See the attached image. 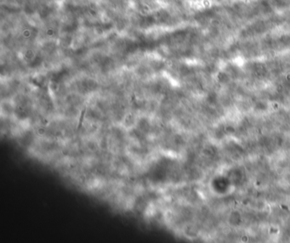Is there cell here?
Instances as JSON below:
<instances>
[{
  "instance_id": "cell-1",
  "label": "cell",
  "mask_w": 290,
  "mask_h": 243,
  "mask_svg": "<svg viewBox=\"0 0 290 243\" xmlns=\"http://www.w3.org/2000/svg\"><path fill=\"white\" fill-rule=\"evenodd\" d=\"M150 128H151V125H150V122L147 121V120H140L138 122V128L142 131L144 133H146L147 132H149L150 130Z\"/></svg>"
},
{
  "instance_id": "cell-2",
  "label": "cell",
  "mask_w": 290,
  "mask_h": 243,
  "mask_svg": "<svg viewBox=\"0 0 290 243\" xmlns=\"http://www.w3.org/2000/svg\"><path fill=\"white\" fill-rule=\"evenodd\" d=\"M135 123V121H134V118L133 117H131V116H129V117H128V118H125V121H124V125L125 126H127V127H131L132 125H134V123Z\"/></svg>"
}]
</instances>
